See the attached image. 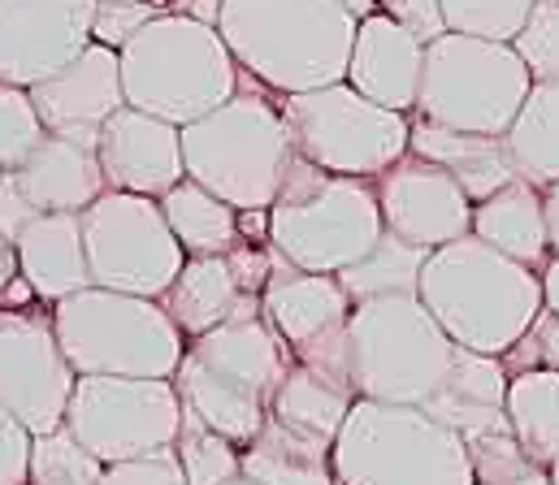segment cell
<instances>
[{"label":"cell","instance_id":"6da1fadb","mask_svg":"<svg viewBox=\"0 0 559 485\" xmlns=\"http://www.w3.org/2000/svg\"><path fill=\"white\" fill-rule=\"evenodd\" d=\"M217 31L248 78L290 96L347 78L360 17L338 0H222Z\"/></svg>","mask_w":559,"mask_h":485},{"label":"cell","instance_id":"7a4b0ae2","mask_svg":"<svg viewBox=\"0 0 559 485\" xmlns=\"http://www.w3.org/2000/svg\"><path fill=\"white\" fill-rule=\"evenodd\" d=\"M417 295L460 347L486 355H503L547 308L543 274L503 256L477 234L429 252Z\"/></svg>","mask_w":559,"mask_h":485},{"label":"cell","instance_id":"3957f363","mask_svg":"<svg viewBox=\"0 0 559 485\" xmlns=\"http://www.w3.org/2000/svg\"><path fill=\"white\" fill-rule=\"evenodd\" d=\"M290 364L295 355L274 325L265 317H239L187 338L174 386L187 412H195L230 442L248 447L270 421L274 395Z\"/></svg>","mask_w":559,"mask_h":485},{"label":"cell","instance_id":"277c9868","mask_svg":"<svg viewBox=\"0 0 559 485\" xmlns=\"http://www.w3.org/2000/svg\"><path fill=\"white\" fill-rule=\"evenodd\" d=\"M118 57L127 105L156 113L174 126L213 113L243 83V70L230 57L222 31L182 9H160L118 48Z\"/></svg>","mask_w":559,"mask_h":485},{"label":"cell","instance_id":"5b68a950","mask_svg":"<svg viewBox=\"0 0 559 485\" xmlns=\"http://www.w3.org/2000/svg\"><path fill=\"white\" fill-rule=\"evenodd\" d=\"M386 234L373 178L330 173L295 157L270 204V247L308 274H343Z\"/></svg>","mask_w":559,"mask_h":485},{"label":"cell","instance_id":"8992f818","mask_svg":"<svg viewBox=\"0 0 559 485\" xmlns=\"http://www.w3.org/2000/svg\"><path fill=\"white\" fill-rule=\"evenodd\" d=\"M295 157L299 153L282 118V105L261 92H248V83H239V92L213 113L182 126L187 178L204 182L239 213L270 208Z\"/></svg>","mask_w":559,"mask_h":485},{"label":"cell","instance_id":"52a82bcc","mask_svg":"<svg viewBox=\"0 0 559 485\" xmlns=\"http://www.w3.org/2000/svg\"><path fill=\"white\" fill-rule=\"evenodd\" d=\"M338 485H477L468 442L420 408L356 399L334 438Z\"/></svg>","mask_w":559,"mask_h":485},{"label":"cell","instance_id":"ba28073f","mask_svg":"<svg viewBox=\"0 0 559 485\" xmlns=\"http://www.w3.org/2000/svg\"><path fill=\"white\" fill-rule=\"evenodd\" d=\"M57 342L79 377H174L187 351V334L160 300L109 287H83L52 304Z\"/></svg>","mask_w":559,"mask_h":485},{"label":"cell","instance_id":"9c48e42d","mask_svg":"<svg viewBox=\"0 0 559 485\" xmlns=\"http://www.w3.org/2000/svg\"><path fill=\"white\" fill-rule=\"evenodd\" d=\"M347 334L356 395L378 403L425 408L460 355V342L438 325L420 295H382L352 304Z\"/></svg>","mask_w":559,"mask_h":485},{"label":"cell","instance_id":"30bf717a","mask_svg":"<svg viewBox=\"0 0 559 485\" xmlns=\"http://www.w3.org/2000/svg\"><path fill=\"white\" fill-rule=\"evenodd\" d=\"M530 87L534 74L512 44L442 31L425 44L417 113L455 131L508 135Z\"/></svg>","mask_w":559,"mask_h":485},{"label":"cell","instance_id":"8fae6325","mask_svg":"<svg viewBox=\"0 0 559 485\" xmlns=\"http://www.w3.org/2000/svg\"><path fill=\"white\" fill-rule=\"evenodd\" d=\"M278 105L290 126L295 153L330 173L378 178L400 157H408L413 113L369 100L347 78L312 87V92L278 96Z\"/></svg>","mask_w":559,"mask_h":485},{"label":"cell","instance_id":"7c38bea8","mask_svg":"<svg viewBox=\"0 0 559 485\" xmlns=\"http://www.w3.org/2000/svg\"><path fill=\"white\" fill-rule=\"evenodd\" d=\"M187 403L174 377H114L87 373L74 381L66 429L105 464L140 460L178 442Z\"/></svg>","mask_w":559,"mask_h":485},{"label":"cell","instance_id":"4fadbf2b","mask_svg":"<svg viewBox=\"0 0 559 485\" xmlns=\"http://www.w3.org/2000/svg\"><path fill=\"white\" fill-rule=\"evenodd\" d=\"M79 217H83L92 287L147 295V300H160L169 291L187 252H182L178 234L169 230L160 199L109 186Z\"/></svg>","mask_w":559,"mask_h":485},{"label":"cell","instance_id":"5bb4252c","mask_svg":"<svg viewBox=\"0 0 559 485\" xmlns=\"http://www.w3.org/2000/svg\"><path fill=\"white\" fill-rule=\"evenodd\" d=\"M74 381L79 373L57 342L52 313L0 304V408L31 434L61 429Z\"/></svg>","mask_w":559,"mask_h":485},{"label":"cell","instance_id":"9a60e30c","mask_svg":"<svg viewBox=\"0 0 559 485\" xmlns=\"http://www.w3.org/2000/svg\"><path fill=\"white\" fill-rule=\"evenodd\" d=\"M96 0H0V83L35 87L92 44Z\"/></svg>","mask_w":559,"mask_h":485},{"label":"cell","instance_id":"2e32d148","mask_svg":"<svg viewBox=\"0 0 559 485\" xmlns=\"http://www.w3.org/2000/svg\"><path fill=\"white\" fill-rule=\"evenodd\" d=\"M382 221L391 234L417 243V247H442L464 234H473V199L455 182L451 169L425 161L417 153L400 157L386 173L373 178Z\"/></svg>","mask_w":559,"mask_h":485},{"label":"cell","instance_id":"e0dca14e","mask_svg":"<svg viewBox=\"0 0 559 485\" xmlns=\"http://www.w3.org/2000/svg\"><path fill=\"white\" fill-rule=\"evenodd\" d=\"M31 100L39 109V122H44L48 135L79 140V144L96 148L105 122L127 105L118 48L92 39L70 65H61L48 78H39L31 87Z\"/></svg>","mask_w":559,"mask_h":485},{"label":"cell","instance_id":"ac0fdd59","mask_svg":"<svg viewBox=\"0 0 559 485\" xmlns=\"http://www.w3.org/2000/svg\"><path fill=\"white\" fill-rule=\"evenodd\" d=\"M96 157L105 169V182L114 191H135V195H152L160 199L174 182L187 178L182 165V126L143 113L135 105H122L100 140H96Z\"/></svg>","mask_w":559,"mask_h":485},{"label":"cell","instance_id":"d6986e66","mask_svg":"<svg viewBox=\"0 0 559 485\" xmlns=\"http://www.w3.org/2000/svg\"><path fill=\"white\" fill-rule=\"evenodd\" d=\"M420 70H425V39L417 31H408L404 22H395L382 9L360 17L356 44H352V65H347V83L356 92H365L369 100H378L386 109L417 113Z\"/></svg>","mask_w":559,"mask_h":485},{"label":"cell","instance_id":"ffe728a7","mask_svg":"<svg viewBox=\"0 0 559 485\" xmlns=\"http://www.w3.org/2000/svg\"><path fill=\"white\" fill-rule=\"evenodd\" d=\"M508 364L503 355H486L473 347H460L447 381L433 390V399L420 408L433 421L451 425L455 434L477 438V434H495V429H512L508 425Z\"/></svg>","mask_w":559,"mask_h":485},{"label":"cell","instance_id":"44dd1931","mask_svg":"<svg viewBox=\"0 0 559 485\" xmlns=\"http://www.w3.org/2000/svg\"><path fill=\"white\" fill-rule=\"evenodd\" d=\"M261 317L278 329L286 347H299L334 325H347L352 295L343 291L338 274H308L295 269L286 256L274 252V278L261 291Z\"/></svg>","mask_w":559,"mask_h":485},{"label":"cell","instance_id":"7402d4cb","mask_svg":"<svg viewBox=\"0 0 559 485\" xmlns=\"http://www.w3.org/2000/svg\"><path fill=\"white\" fill-rule=\"evenodd\" d=\"M13 247H17V269L35 287L39 304L52 308L57 300L92 287L79 213H35L26 230L13 239Z\"/></svg>","mask_w":559,"mask_h":485},{"label":"cell","instance_id":"603a6c76","mask_svg":"<svg viewBox=\"0 0 559 485\" xmlns=\"http://www.w3.org/2000/svg\"><path fill=\"white\" fill-rule=\"evenodd\" d=\"M9 173L39 213H83L109 191L96 148L61 135H44V144Z\"/></svg>","mask_w":559,"mask_h":485},{"label":"cell","instance_id":"cb8c5ba5","mask_svg":"<svg viewBox=\"0 0 559 485\" xmlns=\"http://www.w3.org/2000/svg\"><path fill=\"white\" fill-rule=\"evenodd\" d=\"M408 153H417L425 161L442 165L455 173V182L468 191V199H486L495 191H503L508 182L521 178V169L508 153L503 135H477V131H455L442 122H429L413 113V135H408Z\"/></svg>","mask_w":559,"mask_h":485},{"label":"cell","instance_id":"d4e9b609","mask_svg":"<svg viewBox=\"0 0 559 485\" xmlns=\"http://www.w3.org/2000/svg\"><path fill=\"white\" fill-rule=\"evenodd\" d=\"M165 313L174 325L195 338L209 334L213 325L239 322V317H261V295H248L230 269L226 256H187L169 291L160 295Z\"/></svg>","mask_w":559,"mask_h":485},{"label":"cell","instance_id":"484cf974","mask_svg":"<svg viewBox=\"0 0 559 485\" xmlns=\"http://www.w3.org/2000/svg\"><path fill=\"white\" fill-rule=\"evenodd\" d=\"M473 234L481 243L499 247L503 256L543 274L547 260H551V230H547L543 186H534L530 178H516L503 191L477 199L473 204Z\"/></svg>","mask_w":559,"mask_h":485},{"label":"cell","instance_id":"4316f807","mask_svg":"<svg viewBox=\"0 0 559 485\" xmlns=\"http://www.w3.org/2000/svg\"><path fill=\"white\" fill-rule=\"evenodd\" d=\"M243 477L257 485H338L334 442L270 416L243 447Z\"/></svg>","mask_w":559,"mask_h":485},{"label":"cell","instance_id":"83f0119b","mask_svg":"<svg viewBox=\"0 0 559 485\" xmlns=\"http://www.w3.org/2000/svg\"><path fill=\"white\" fill-rule=\"evenodd\" d=\"M160 213L187 256H226L239 243V208L213 195L204 182L182 178L160 195Z\"/></svg>","mask_w":559,"mask_h":485},{"label":"cell","instance_id":"f1b7e54d","mask_svg":"<svg viewBox=\"0 0 559 485\" xmlns=\"http://www.w3.org/2000/svg\"><path fill=\"white\" fill-rule=\"evenodd\" d=\"M508 425L516 442L538 460H559V373L556 368H525L508 377Z\"/></svg>","mask_w":559,"mask_h":485},{"label":"cell","instance_id":"f546056e","mask_svg":"<svg viewBox=\"0 0 559 485\" xmlns=\"http://www.w3.org/2000/svg\"><path fill=\"white\" fill-rule=\"evenodd\" d=\"M508 153L534 186L559 182V83H534L516 122L508 126Z\"/></svg>","mask_w":559,"mask_h":485},{"label":"cell","instance_id":"4dcf8cb0","mask_svg":"<svg viewBox=\"0 0 559 485\" xmlns=\"http://www.w3.org/2000/svg\"><path fill=\"white\" fill-rule=\"evenodd\" d=\"M425 260H429V247H417V243H408V239L386 230L373 243L369 256H360L356 265H347L338 274V282L352 295V304L382 300V295H417Z\"/></svg>","mask_w":559,"mask_h":485},{"label":"cell","instance_id":"1f68e13d","mask_svg":"<svg viewBox=\"0 0 559 485\" xmlns=\"http://www.w3.org/2000/svg\"><path fill=\"white\" fill-rule=\"evenodd\" d=\"M352 403H356L352 390L321 381L304 364H290L286 377H282L278 395H274L270 416H278V421L295 425V429H308V434H317L325 442H334L343 421H347V412H352Z\"/></svg>","mask_w":559,"mask_h":485},{"label":"cell","instance_id":"d6a6232c","mask_svg":"<svg viewBox=\"0 0 559 485\" xmlns=\"http://www.w3.org/2000/svg\"><path fill=\"white\" fill-rule=\"evenodd\" d=\"M174 451L187 485H230L235 477H243V447L217 434L213 425H204L195 412L182 416Z\"/></svg>","mask_w":559,"mask_h":485},{"label":"cell","instance_id":"836d02e7","mask_svg":"<svg viewBox=\"0 0 559 485\" xmlns=\"http://www.w3.org/2000/svg\"><path fill=\"white\" fill-rule=\"evenodd\" d=\"M105 460H96L66 425L31 438V482L39 485H100Z\"/></svg>","mask_w":559,"mask_h":485},{"label":"cell","instance_id":"e575fe53","mask_svg":"<svg viewBox=\"0 0 559 485\" xmlns=\"http://www.w3.org/2000/svg\"><path fill=\"white\" fill-rule=\"evenodd\" d=\"M530 9H534V0H442V22H447V31H460V35L512 44L521 35Z\"/></svg>","mask_w":559,"mask_h":485},{"label":"cell","instance_id":"d590c367","mask_svg":"<svg viewBox=\"0 0 559 485\" xmlns=\"http://www.w3.org/2000/svg\"><path fill=\"white\" fill-rule=\"evenodd\" d=\"M44 122L31 100V87L0 83V169H17L39 144H44Z\"/></svg>","mask_w":559,"mask_h":485},{"label":"cell","instance_id":"8d00e7d4","mask_svg":"<svg viewBox=\"0 0 559 485\" xmlns=\"http://www.w3.org/2000/svg\"><path fill=\"white\" fill-rule=\"evenodd\" d=\"M512 48L530 65L534 83H559V0H534Z\"/></svg>","mask_w":559,"mask_h":485},{"label":"cell","instance_id":"74e56055","mask_svg":"<svg viewBox=\"0 0 559 485\" xmlns=\"http://www.w3.org/2000/svg\"><path fill=\"white\" fill-rule=\"evenodd\" d=\"M290 355H295V364H304V368L317 373L321 381L343 386V390L356 395V368H352V334H347V325H334V329H325V334H317V338L290 347ZM356 399H360V395H356Z\"/></svg>","mask_w":559,"mask_h":485},{"label":"cell","instance_id":"f35d334b","mask_svg":"<svg viewBox=\"0 0 559 485\" xmlns=\"http://www.w3.org/2000/svg\"><path fill=\"white\" fill-rule=\"evenodd\" d=\"M508 373H525V368H556L559 373V313L543 308L534 325L503 351Z\"/></svg>","mask_w":559,"mask_h":485},{"label":"cell","instance_id":"ab89813d","mask_svg":"<svg viewBox=\"0 0 559 485\" xmlns=\"http://www.w3.org/2000/svg\"><path fill=\"white\" fill-rule=\"evenodd\" d=\"M165 4H147V0H96V17H92V39L122 48L135 31H143Z\"/></svg>","mask_w":559,"mask_h":485},{"label":"cell","instance_id":"60d3db41","mask_svg":"<svg viewBox=\"0 0 559 485\" xmlns=\"http://www.w3.org/2000/svg\"><path fill=\"white\" fill-rule=\"evenodd\" d=\"M100 485H187V477H182L178 451L165 447V451H152V456H140V460L105 464Z\"/></svg>","mask_w":559,"mask_h":485},{"label":"cell","instance_id":"b9f144b4","mask_svg":"<svg viewBox=\"0 0 559 485\" xmlns=\"http://www.w3.org/2000/svg\"><path fill=\"white\" fill-rule=\"evenodd\" d=\"M31 429L0 408V485H26L31 482Z\"/></svg>","mask_w":559,"mask_h":485},{"label":"cell","instance_id":"7bdbcfd3","mask_svg":"<svg viewBox=\"0 0 559 485\" xmlns=\"http://www.w3.org/2000/svg\"><path fill=\"white\" fill-rule=\"evenodd\" d=\"M226 260H230L239 287H243L248 295H261V291L270 287V278H274V247H270V243H248V239H239V243L226 252Z\"/></svg>","mask_w":559,"mask_h":485},{"label":"cell","instance_id":"ee69618b","mask_svg":"<svg viewBox=\"0 0 559 485\" xmlns=\"http://www.w3.org/2000/svg\"><path fill=\"white\" fill-rule=\"evenodd\" d=\"M378 9L391 13L395 22H404L408 31H417L425 44L447 31V22H442V0H378Z\"/></svg>","mask_w":559,"mask_h":485},{"label":"cell","instance_id":"f6af8a7d","mask_svg":"<svg viewBox=\"0 0 559 485\" xmlns=\"http://www.w3.org/2000/svg\"><path fill=\"white\" fill-rule=\"evenodd\" d=\"M35 213H39V208L22 195L17 178H13V173H0V234H4V239H17Z\"/></svg>","mask_w":559,"mask_h":485},{"label":"cell","instance_id":"bcb514c9","mask_svg":"<svg viewBox=\"0 0 559 485\" xmlns=\"http://www.w3.org/2000/svg\"><path fill=\"white\" fill-rule=\"evenodd\" d=\"M239 239L270 243V208H243L239 213Z\"/></svg>","mask_w":559,"mask_h":485},{"label":"cell","instance_id":"7dc6e473","mask_svg":"<svg viewBox=\"0 0 559 485\" xmlns=\"http://www.w3.org/2000/svg\"><path fill=\"white\" fill-rule=\"evenodd\" d=\"M477 485H551V469L547 464H525L521 473H508V477H495V482H477Z\"/></svg>","mask_w":559,"mask_h":485},{"label":"cell","instance_id":"c3c4849f","mask_svg":"<svg viewBox=\"0 0 559 485\" xmlns=\"http://www.w3.org/2000/svg\"><path fill=\"white\" fill-rule=\"evenodd\" d=\"M543 204H547V230H551V256H559V182L543 186Z\"/></svg>","mask_w":559,"mask_h":485},{"label":"cell","instance_id":"681fc988","mask_svg":"<svg viewBox=\"0 0 559 485\" xmlns=\"http://www.w3.org/2000/svg\"><path fill=\"white\" fill-rule=\"evenodd\" d=\"M17 274H22V269H17V247H13V239L0 234V295H4V287H9Z\"/></svg>","mask_w":559,"mask_h":485},{"label":"cell","instance_id":"f907efd6","mask_svg":"<svg viewBox=\"0 0 559 485\" xmlns=\"http://www.w3.org/2000/svg\"><path fill=\"white\" fill-rule=\"evenodd\" d=\"M543 295H547V308L559 313V256H551L543 269Z\"/></svg>","mask_w":559,"mask_h":485},{"label":"cell","instance_id":"816d5d0a","mask_svg":"<svg viewBox=\"0 0 559 485\" xmlns=\"http://www.w3.org/2000/svg\"><path fill=\"white\" fill-rule=\"evenodd\" d=\"M343 9H352L356 17H369V13H378V0H338Z\"/></svg>","mask_w":559,"mask_h":485},{"label":"cell","instance_id":"f5cc1de1","mask_svg":"<svg viewBox=\"0 0 559 485\" xmlns=\"http://www.w3.org/2000/svg\"><path fill=\"white\" fill-rule=\"evenodd\" d=\"M551 485H559V460L551 464Z\"/></svg>","mask_w":559,"mask_h":485},{"label":"cell","instance_id":"db71d44e","mask_svg":"<svg viewBox=\"0 0 559 485\" xmlns=\"http://www.w3.org/2000/svg\"><path fill=\"white\" fill-rule=\"evenodd\" d=\"M230 485H257V482H248V477H235Z\"/></svg>","mask_w":559,"mask_h":485},{"label":"cell","instance_id":"11a10c76","mask_svg":"<svg viewBox=\"0 0 559 485\" xmlns=\"http://www.w3.org/2000/svg\"><path fill=\"white\" fill-rule=\"evenodd\" d=\"M26 485H39V482H26Z\"/></svg>","mask_w":559,"mask_h":485},{"label":"cell","instance_id":"9f6ffc18","mask_svg":"<svg viewBox=\"0 0 559 485\" xmlns=\"http://www.w3.org/2000/svg\"><path fill=\"white\" fill-rule=\"evenodd\" d=\"M0 173H4V169H0Z\"/></svg>","mask_w":559,"mask_h":485}]
</instances>
